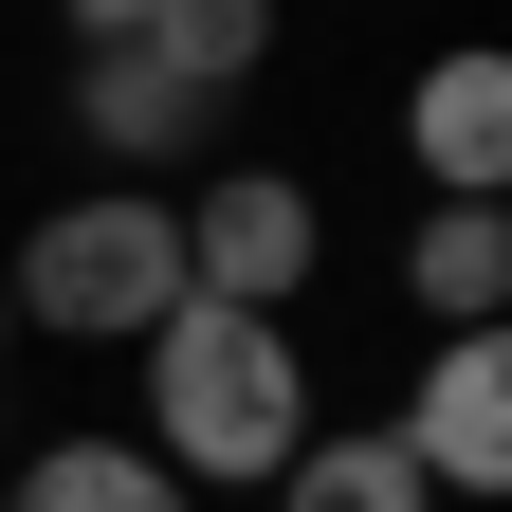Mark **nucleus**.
Wrapping results in <instances>:
<instances>
[{"label":"nucleus","instance_id":"obj_8","mask_svg":"<svg viewBox=\"0 0 512 512\" xmlns=\"http://www.w3.org/2000/svg\"><path fill=\"white\" fill-rule=\"evenodd\" d=\"M0 512H183V476L147 439H37V458L0 476Z\"/></svg>","mask_w":512,"mask_h":512},{"label":"nucleus","instance_id":"obj_7","mask_svg":"<svg viewBox=\"0 0 512 512\" xmlns=\"http://www.w3.org/2000/svg\"><path fill=\"white\" fill-rule=\"evenodd\" d=\"M128 55H147L165 92L238 110V92H256V55H275V0H147V19H128Z\"/></svg>","mask_w":512,"mask_h":512},{"label":"nucleus","instance_id":"obj_2","mask_svg":"<svg viewBox=\"0 0 512 512\" xmlns=\"http://www.w3.org/2000/svg\"><path fill=\"white\" fill-rule=\"evenodd\" d=\"M0 311L55 348H147L183 311V202L165 183H92V202H55L19 238V275H0Z\"/></svg>","mask_w":512,"mask_h":512},{"label":"nucleus","instance_id":"obj_4","mask_svg":"<svg viewBox=\"0 0 512 512\" xmlns=\"http://www.w3.org/2000/svg\"><path fill=\"white\" fill-rule=\"evenodd\" d=\"M311 256H330V220H311L293 165H220V183H183V293H220V311H293Z\"/></svg>","mask_w":512,"mask_h":512},{"label":"nucleus","instance_id":"obj_10","mask_svg":"<svg viewBox=\"0 0 512 512\" xmlns=\"http://www.w3.org/2000/svg\"><path fill=\"white\" fill-rule=\"evenodd\" d=\"M55 19H74V37H128V19H147V0H55Z\"/></svg>","mask_w":512,"mask_h":512},{"label":"nucleus","instance_id":"obj_3","mask_svg":"<svg viewBox=\"0 0 512 512\" xmlns=\"http://www.w3.org/2000/svg\"><path fill=\"white\" fill-rule=\"evenodd\" d=\"M384 439L421 458V494H439V512H458V494H476V512H512V311H494V330H439Z\"/></svg>","mask_w":512,"mask_h":512},{"label":"nucleus","instance_id":"obj_9","mask_svg":"<svg viewBox=\"0 0 512 512\" xmlns=\"http://www.w3.org/2000/svg\"><path fill=\"white\" fill-rule=\"evenodd\" d=\"M275 512H439V494H421V458L384 421H311L293 476H275Z\"/></svg>","mask_w":512,"mask_h":512},{"label":"nucleus","instance_id":"obj_11","mask_svg":"<svg viewBox=\"0 0 512 512\" xmlns=\"http://www.w3.org/2000/svg\"><path fill=\"white\" fill-rule=\"evenodd\" d=\"M0 348H19V311H0Z\"/></svg>","mask_w":512,"mask_h":512},{"label":"nucleus","instance_id":"obj_1","mask_svg":"<svg viewBox=\"0 0 512 512\" xmlns=\"http://www.w3.org/2000/svg\"><path fill=\"white\" fill-rule=\"evenodd\" d=\"M293 439H311V348H293V311L183 293L165 330H147V458H165L183 494H275Z\"/></svg>","mask_w":512,"mask_h":512},{"label":"nucleus","instance_id":"obj_5","mask_svg":"<svg viewBox=\"0 0 512 512\" xmlns=\"http://www.w3.org/2000/svg\"><path fill=\"white\" fill-rule=\"evenodd\" d=\"M403 165L421 202H512V37H439L403 74Z\"/></svg>","mask_w":512,"mask_h":512},{"label":"nucleus","instance_id":"obj_6","mask_svg":"<svg viewBox=\"0 0 512 512\" xmlns=\"http://www.w3.org/2000/svg\"><path fill=\"white\" fill-rule=\"evenodd\" d=\"M403 311H421V330H494V311H512V202H421Z\"/></svg>","mask_w":512,"mask_h":512}]
</instances>
